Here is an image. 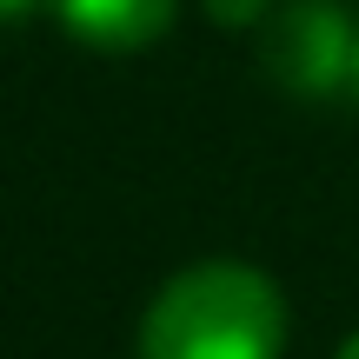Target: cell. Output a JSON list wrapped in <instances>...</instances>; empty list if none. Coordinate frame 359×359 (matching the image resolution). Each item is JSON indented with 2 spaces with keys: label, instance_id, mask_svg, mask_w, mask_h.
<instances>
[{
  "label": "cell",
  "instance_id": "cell-5",
  "mask_svg": "<svg viewBox=\"0 0 359 359\" xmlns=\"http://www.w3.org/2000/svg\"><path fill=\"white\" fill-rule=\"evenodd\" d=\"M34 0H0V20H13V13H27Z\"/></svg>",
  "mask_w": 359,
  "mask_h": 359
},
{
  "label": "cell",
  "instance_id": "cell-4",
  "mask_svg": "<svg viewBox=\"0 0 359 359\" xmlns=\"http://www.w3.org/2000/svg\"><path fill=\"white\" fill-rule=\"evenodd\" d=\"M206 13L219 27H259L266 20V0H206Z\"/></svg>",
  "mask_w": 359,
  "mask_h": 359
},
{
  "label": "cell",
  "instance_id": "cell-7",
  "mask_svg": "<svg viewBox=\"0 0 359 359\" xmlns=\"http://www.w3.org/2000/svg\"><path fill=\"white\" fill-rule=\"evenodd\" d=\"M353 100H359V47H353Z\"/></svg>",
  "mask_w": 359,
  "mask_h": 359
},
{
  "label": "cell",
  "instance_id": "cell-3",
  "mask_svg": "<svg viewBox=\"0 0 359 359\" xmlns=\"http://www.w3.org/2000/svg\"><path fill=\"white\" fill-rule=\"evenodd\" d=\"M53 20L100 53H140L173 27L180 0H47Z\"/></svg>",
  "mask_w": 359,
  "mask_h": 359
},
{
  "label": "cell",
  "instance_id": "cell-6",
  "mask_svg": "<svg viewBox=\"0 0 359 359\" xmlns=\"http://www.w3.org/2000/svg\"><path fill=\"white\" fill-rule=\"evenodd\" d=\"M333 359H359V333H353V339H346V346H339Z\"/></svg>",
  "mask_w": 359,
  "mask_h": 359
},
{
  "label": "cell",
  "instance_id": "cell-1",
  "mask_svg": "<svg viewBox=\"0 0 359 359\" xmlns=\"http://www.w3.org/2000/svg\"><path fill=\"white\" fill-rule=\"evenodd\" d=\"M286 293L259 266L206 259L173 273L140 320V359H280Z\"/></svg>",
  "mask_w": 359,
  "mask_h": 359
},
{
  "label": "cell",
  "instance_id": "cell-2",
  "mask_svg": "<svg viewBox=\"0 0 359 359\" xmlns=\"http://www.w3.org/2000/svg\"><path fill=\"white\" fill-rule=\"evenodd\" d=\"M353 47H359V27L346 20V7L286 0L273 13V34H266V67L286 93L326 100L333 87H353Z\"/></svg>",
  "mask_w": 359,
  "mask_h": 359
}]
</instances>
